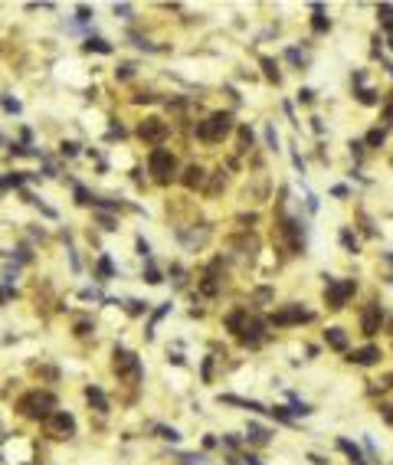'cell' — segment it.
Instances as JSON below:
<instances>
[{"label":"cell","instance_id":"cell-1","mask_svg":"<svg viewBox=\"0 0 393 465\" xmlns=\"http://www.w3.org/2000/svg\"><path fill=\"white\" fill-rule=\"evenodd\" d=\"M229 131H233V115H229V111H216V115H210L206 121L196 125V138H200V141H210V144L223 141Z\"/></svg>","mask_w":393,"mask_h":465},{"label":"cell","instance_id":"cell-2","mask_svg":"<svg viewBox=\"0 0 393 465\" xmlns=\"http://www.w3.org/2000/svg\"><path fill=\"white\" fill-rule=\"evenodd\" d=\"M148 167H151V174H154L161 184H167L171 181V174H174V167H177V161H174V154L167 148H154L151 151V158H148Z\"/></svg>","mask_w":393,"mask_h":465},{"label":"cell","instance_id":"cell-3","mask_svg":"<svg viewBox=\"0 0 393 465\" xmlns=\"http://www.w3.org/2000/svg\"><path fill=\"white\" fill-rule=\"evenodd\" d=\"M357 292V285H354V279H344V282H334V279H328V288H324V301H328V308H344L347 298Z\"/></svg>","mask_w":393,"mask_h":465},{"label":"cell","instance_id":"cell-4","mask_svg":"<svg viewBox=\"0 0 393 465\" xmlns=\"http://www.w3.org/2000/svg\"><path fill=\"white\" fill-rule=\"evenodd\" d=\"M49 406H53V396L49 393H30V396L20 400V410H23L26 416H33V419H46Z\"/></svg>","mask_w":393,"mask_h":465},{"label":"cell","instance_id":"cell-5","mask_svg":"<svg viewBox=\"0 0 393 465\" xmlns=\"http://www.w3.org/2000/svg\"><path fill=\"white\" fill-rule=\"evenodd\" d=\"M115 373H118V377L131 373V377L138 380V377H141V364H138V357H134L131 351H125V347H115Z\"/></svg>","mask_w":393,"mask_h":465},{"label":"cell","instance_id":"cell-6","mask_svg":"<svg viewBox=\"0 0 393 465\" xmlns=\"http://www.w3.org/2000/svg\"><path fill=\"white\" fill-rule=\"evenodd\" d=\"M308 318H311V311H305L301 305H289V308H282V311L272 315V324L275 328H285V324H298V321H308Z\"/></svg>","mask_w":393,"mask_h":465},{"label":"cell","instance_id":"cell-7","mask_svg":"<svg viewBox=\"0 0 393 465\" xmlns=\"http://www.w3.org/2000/svg\"><path fill=\"white\" fill-rule=\"evenodd\" d=\"M138 134H141L144 141L161 144V141L167 138V121H161V118H144V121H141V128H138Z\"/></svg>","mask_w":393,"mask_h":465},{"label":"cell","instance_id":"cell-8","mask_svg":"<svg viewBox=\"0 0 393 465\" xmlns=\"http://www.w3.org/2000/svg\"><path fill=\"white\" fill-rule=\"evenodd\" d=\"M49 433H53L56 439H69V436L76 433V419H72L69 413H53V416H49Z\"/></svg>","mask_w":393,"mask_h":465},{"label":"cell","instance_id":"cell-9","mask_svg":"<svg viewBox=\"0 0 393 465\" xmlns=\"http://www.w3.org/2000/svg\"><path fill=\"white\" fill-rule=\"evenodd\" d=\"M282 233L285 239H289V249L292 253H305V233H301V226L295 220H285L282 223Z\"/></svg>","mask_w":393,"mask_h":465},{"label":"cell","instance_id":"cell-10","mask_svg":"<svg viewBox=\"0 0 393 465\" xmlns=\"http://www.w3.org/2000/svg\"><path fill=\"white\" fill-rule=\"evenodd\" d=\"M380 321H384V311H380V305H370L367 311H364V318H361V331L367 334V338H374V334L380 331Z\"/></svg>","mask_w":393,"mask_h":465},{"label":"cell","instance_id":"cell-11","mask_svg":"<svg viewBox=\"0 0 393 465\" xmlns=\"http://www.w3.org/2000/svg\"><path fill=\"white\" fill-rule=\"evenodd\" d=\"M347 361H351V364H361V367H370V364L380 361V347L377 344H367V347H361V351H351Z\"/></svg>","mask_w":393,"mask_h":465},{"label":"cell","instance_id":"cell-12","mask_svg":"<svg viewBox=\"0 0 393 465\" xmlns=\"http://www.w3.org/2000/svg\"><path fill=\"white\" fill-rule=\"evenodd\" d=\"M239 338H243V344H259V341L266 338V324L252 318V321L243 324V334H239Z\"/></svg>","mask_w":393,"mask_h":465},{"label":"cell","instance_id":"cell-13","mask_svg":"<svg viewBox=\"0 0 393 465\" xmlns=\"http://www.w3.org/2000/svg\"><path fill=\"white\" fill-rule=\"evenodd\" d=\"M203 181H206V171L203 167H187V171H184V187L187 190H196V187H203Z\"/></svg>","mask_w":393,"mask_h":465},{"label":"cell","instance_id":"cell-14","mask_svg":"<svg viewBox=\"0 0 393 465\" xmlns=\"http://www.w3.org/2000/svg\"><path fill=\"white\" fill-rule=\"evenodd\" d=\"M324 341H328V347H334V351H344L347 347L344 328H328V331H324Z\"/></svg>","mask_w":393,"mask_h":465},{"label":"cell","instance_id":"cell-15","mask_svg":"<svg viewBox=\"0 0 393 465\" xmlns=\"http://www.w3.org/2000/svg\"><path fill=\"white\" fill-rule=\"evenodd\" d=\"M311 10H314V16H311V30H314V33H328V30H331V20L324 16L321 3H311Z\"/></svg>","mask_w":393,"mask_h":465},{"label":"cell","instance_id":"cell-16","mask_svg":"<svg viewBox=\"0 0 393 465\" xmlns=\"http://www.w3.org/2000/svg\"><path fill=\"white\" fill-rule=\"evenodd\" d=\"M246 439L256 442V446H266V442H269V429H262L259 423H249V429H246Z\"/></svg>","mask_w":393,"mask_h":465},{"label":"cell","instance_id":"cell-17","mask_svg":"<svg viewBox=\"0 0 393 465\" xmlns=\"http://www.w3.org/2000/svg\"><path fill=\"white\" fill-rule=\"evenodd\" d=\"M86 396H89V403H95V410L108 413V400H105V393L98 390V386H89V390H86Z\"/></svg>","mask_w":393,"mask_h":465},{"label":"cell","instance_id":"cell-18","mask_svg":"<svg viewBox=\"0 0 393 465\" xmlns=\"http://www.w3.org/2000/svg\"><path fill=\"white\" fill-rule=\"evenodd\" d=\"M86 49H89V53H92V49H95V53H111V43H105L102 36H89Z\"/></svg>","mask_w":393,"mask_h":465},{"label":"cell","instance_id":"cell-19","mask_svg":"<svg viewBox=\"0 0 393 465\" xmlns=\"http://www.w3.org/2000/svg\"><path fill=\"white\" fill-rule=\"evenodd\" d=\"M246 321H249V318H246V311H233V315L226 318V328H229V331H243Z\"/></svg>","mask_w":393,"mask_h":465},{"label":"cell","instance_id":"cell-20","mask_svg":"<svg viewBox=\"0 0 393 465\" xmlns=\"http://www.w3.org/2000/svg\"><path fill=\"white\" fill-rule=\"evenodd\" d=\"M111 276H115V266H111L108 256H102V259H98V279H102V282H108Z\"/></svg>","mask_w":393,"mask_h":465},{"label":"cell","instance_id":"cell-21","mask_svg":"<svg viewBox=\"0 0 393 465\" xmlns=\"http://www.w3.org/2000/svg\"><path fill=\"white\" fill-rule=\"evenodd\" d=\"M341 246H344L347 253H357L361 246H357V236H354L351 229H341Z\"/></svg>","mask_w":393,"mask_h":465},{"label":"cell","instance_id":"cell-22","mask_svg":"<svg viewBox=\"0 0 393 465\" xmlns=\"http://www.w3.org/2000/svg\"><path fill=\"white\" fill-rule=\"evenodd\" d=\"M259 63H262V69H266V76H269V79H272V82H279V79H282V76H279V66H275V59H269V56H262Z\"/></svg>","mask_w":393,"mask_h":465},{"label":"cell","instance_id":"cell-23","mask_svg":"<svg viewBox=\"0 0 393 465\" xmlns=\"http://www.w3.org/2000/svg\"><path fill=\"white\" fill-rule=\"evenodd\" d=\"M384 138H387L384 128H374V131L367 134V144H370V148H380V144H384Z\"/></svg>","mask_w":393,"mask_h":465},{"label":"cell","instance_id":"cell-24","mask_svg":"<svg viewBox=\"0 0 393 465\" xmlns=\"http://www.w3.org/2000/svg\"><path fill=\"white\" fill-rule=\"evenodd\" d=\"M144 282H151V285H161V282H164V279H161V272H157L151 262L144 266Z\"/></svg>","mask_w":393,"mask_h":465},{"label":"cell","instance_id":"cell-25","mask_svg":"<svg viewBox=\"0 0 393 465\" xmlns=\"http://www.w3.org/2000/svg\"><path fill=\"white\" fill-rule=\"evenodd\" d=\"M23 184V174H7L3 181H0V190H7V187H20Z\"/></svg>","mask_w":393,"mask_h":465},{"label":"cell","instance_id":"cell-26","mask_svg":"<svg viewBox=\"0 0 393 465\" xmlns=\"http://www.w3.org/2000/svg\"><path fill=\"white\" fill-rule=\"evenodd\" d=\"M134 69H138L134 63H121V66L115 69V76H118V79H131V76H134Z\"/></svg>","mask_w":393,"mask_h":465},{"label":"cell","instance_id":"cell-27","mask_svg":"<svg viewBox=\"0 0 393 465\" xmlns=\"http://www.w3.org/2000/svg\"><path fill=\"white\" fill-rule=\"evenodd\" d=\"M157 433H161V439H167V442H177V439H181V433L171 429V426H157Z\"/></svg>","mask_w":393,"mask_h":465},{"label":"cell","instance_id":"cell-28","mask_svg":"<svg viewBox=\"0 0 393 465\" xmlns=\"http://www.w3.org/2000/svg\"><path fill=\"white\" fill-rule=\"evenodd\" d=\"M246 148H252V131L249 128H239V151H246Z\"/></svg>","mask_w":393,"mask_h":465},{"label":"cell","instance_id":"cell-29","mask_svg":"<svg viewBox=\"0 0 393 465\" xmlns=\"http://www.w3.org/2000/svg\"><path fill=\"white\" fill-rule=\"evenodd\" d=\"M377 13H380V20H387V23L393 26V3H380Z\"/></svg>","mask_w":393,"mask_h":465},{"label":"cell","instance_id":"cell-30","mask_svg":"<svg viewBox=\"0 0 393 465\" xmlns=\"http://www.w3.org/2000/svg\"><path fill=\"white\" fill-rule=\"evenodd\" d=\"M128 311H131V315H144V311H148V301L131 298V301H128Z\"/></svg>","mask_w":393,"mask_h":465},{"label":"cell","instance_id":"cell-31","mask_svg":"<svg viewBox=\"0 0 393 465\" xmlns=\"http://www.w3.org/2000/svg\"><path fill=\"white\" fill-rule=\"evenodd\" d=\"M92 200H95V197L89 193L86 187H76V203H82V206H86V203H92Z\"/></svg>","mask_w":393,"mask_h":465},{"label":"cell","instance_id":"cell-32","mask_svg":"<svg viewBox=\"0 0 393 465\" xmlns=\"http://www.w3.org/2000/svg\"><path fill=\"white\" fill-rule=\"evenodd\" d=\"M269 413H272V416L279 419V423H292V413L285 410V406H275V410H269Z\"/></svg>","mask_w":393,"mask_h":465},{"label":"cell","instance_id":"cell-33","mask_svg":"<svg viewBox=\"0 0 393 465\" xmlns=\"http://www.w3.org/2000/svg\"><path fill=\"white\" fill-rule=\"evenodd\" d=\"M59 151H63L66 158H76V154H79V144L76 141H63V144H59Z\"/></svg>","mask_w":393,"mask_h":465},{"label":"cell","instance_id":"cell-34","mask_svg":"<svg viewBox=\"0 0 393 465\" xmlns=\"http://www.w3.org/2000/svg\"><path fill=\"white\" fill-rule=\"evenodd\" d=\"M292 413H295V416H308V413H311V406H308V403L292 400Z\"/></svg>","mask_w":393,"mask_h":465},{"label":"cell","instance_id":"cell-35","mask_svg":"<svg viewBox=\"0 0 393 465\" xmlns=\"http://www.w3.org/2000/svg\"><path fill=\"white\" fill-rule=\"evenodd\" d=\"M266 141H269V148H272V151L279 148V134H275V128H272V125L266 128Z\"/></svg>","mask_w":393,"mask_h":465},{"label":"cell","instance_id":"cell-36","mask_svg":"<svg viewBox=\"0 0 393 465\" xmlns=\"http://www.w3.org/2000/svg\"><path fill=\"white\" fill-rule=\"evenodd\" d=\"M167 311H171V301H167V305H161V308H157V311H154V318H151V328H154V324L161 321V318H164Z\"/></svg>","mask_w":393,"mask_h":465},{"label":"cell","instance_id":"cell-37","mask_svg":"<svg viewBox=\"0 0 393 465\" xmlns=\"http://www.w3.org/2000/svg\"><path fill=\"white\" fill-rule=\"evenodd\" d=\"M285 56H289V63H295V66H305V56H301L298 49H289Z\"/></svg>","mask_w":393,"mask_h":465},{"label":"cell","instance_id":"cell-38","mask_svg":"<svg viewBox=\"0 0 393 465\" xmlns=\"http://www.w3.org/2000/svg\"><path fill=\"white\" fill-rule=\"evenodd\" d=\"M361 102L364 105H374V102H377V92H374V89H364V92H361Z\"/></svg>","mask_w":393,"mask_h":465},{"label":"cell","instance_id":"cell-39","mask_svg":"<svg viewBox=\"0 0 393 465\" xmlns=\"http://www.w3.org/2000/svg\"><path fill=\"white\" fill-rule=\"evenodd\" d=\"M298 102L301 105H311L314 102V92H311V89H301V92H298Z\"/></svg>","mask_w":393,"mask_h":465},{"label":"cell","instance_id":"cell-40","mask_svg":"<svg viewBox=\"0 0 393 465\" xmlns=\"http://www.w3.org/2000/svg\"><path fill=\"white\" fill-rule=\"evenodd\" d=\"M138 256L151 259V246H148V239H138Z\"/></svg>","mask_w":393,"mask_h":465},{"label":"cell","instance_id":"cell-41","mask_svg":"<svg viewBox=\"0 0 393 465\" xmlns=\"http://www.w3.org/2000/svg\"><path fill=\"white\" fill-rule=\"evenodd\" d=\"M181 462H184V465H200V462H203V456H187V452H184Z\"/></svg>","mask_w":393,"mask_h":465},{"label":"cell","instance_id":"cell-42","mask_svg":"<svg viewBox=\"0 0 393 465\" xmlns=\"http://www.w3.org/2000/svg\"><path fill=\"white\" fill-rule=\"evenodd\" d=\"M89 16H92V10H89V7H79L76 10V20H79V23H86Z\"/></svg>","mask_w":393,"mask_h":465},{"label":"cell","instance_id":"cell-43","mask_svg":"<svg viewBox=\"0 0 393 465\" xmlns=\"http://www.w3.org/2000/svg\"><path fill=\"white\" fill-rule=\"evenodd\" d=\"M3 108H7V111H13V115H16V111H20V102H13V98H3Z\"/></svg>","mask_w":393,"mask_h":465},{"label":"cell","instance_id":"cell-44","mask_svg":"<svg viewBox=\"0 0 393 465\" xmlns=\"http://www.w3.org/2000/svg\"><path fill=\"white\" fill-rule=\"evenodd\" d=\"M16 259H20V262H30V249H26V246H20V249H16Z\"/></svg>","mask_w":393,"mask_h":465},{"label":"cell","instance_id":"cell-45","mask_svg":"<svg viewBox=\"0 0 393 465\" xmlns=\"http://www.w3.org/2000/svg\"><path fill=\"white\" fill-rule=\"evenodd\" d=\"M351 154H354V158H361V154H364V144L361 141H351Z\"/></svg>","mask_w":393,"mask_h":465},{"label":"cell","instance_id":"cell-46","mask_svg":"<svg viewBox=\"0 0 393 465\" xmlns=\"http://www.w3.org/2000/svg\"><path fill=\"white\" fill-rule=\"evenodd\" d=\"M98 220H102V226H105V229H118V223L111 220V216H98Z\"/></svg>","mask_w":393,"mask_h":465},{"label":"cell","instance_id":"cell-47","mask_svg":"<svg viewBox=\"0 0 393 465\" xmlns=\"http://www.w3.org/2000/svg\"><path fill=\"white\" fill-rule=\"evenodd\" d=\"M115 13H121V16H128V13H131V7H128V3H115Z\"/></svg>","mask_w":393,"mask_h":465},{"label":"cell","instance_id":"cell-48","mask_svg":"<svg viewBox=\"0 0 393 465\" xmlns=\"http://www.w3.org/2000/svg\"><path fill=\"white\" fill-rule=\"evenodd\" d=\"M311 128H314V134H324V125H321V118H311Z\"/></svg>","mask_w":393,"mask_h":465},{"label":"cell","instance_id":"cell-49","mask_svg":"<svg viewBox=\"0 0 393 465\" xmlns=\"http://www.w3.org/2000/svg\"><path fill=\"white\" fill-rule=\"evenodd\" d=\"M384 121H387V125H393V102L387 105V111H384Z\"/></svg>","mask_w":393,"mask_h":465},{"label":"cell","instance_id":"cell-50","mask_svg":"<svg viewBox=\"0 0 393 465\" xmlns=\"http://www.w3.org/2000/svg\"><path fill=\"white\" fill-rule=\"evenodd\" d=\"M10 295H13V292H10V288H7V285H0V305H3V301H7V298H10Z\"/></svg>","mask_w":393,"mask_h":465},{"label":"cell","instance_id":"cell-51","mask_svg":"<svg viewBox=\"0 0 393 465\" xmlns=\"http://www.w3.org/2000/svg\"><path fill=\"white\" fill-rule=\"evenodd\" d=\"M331 193H334V197H347V187H344V184H338V187L331 190Z\"/></svg>","mask_w":393,"mask_h":465},{"label":"cell","instance_id":"cell-52","mask_svg":"<svg viewBox=\"0 0 393 465\" xmlns=\"http://www.w3.org/2000/svg\"><path fill=\"white\" fill-rule=\"evenodd\" d=\"M229 446V449H239V439H236V436H226V439H223Z\"/></svg>","mask_w":393,"mask_h":465},{"label":"cell","instance_id":"cell-53","mask_svg":"<svg viewBox=\"0 0 393 465\" xmlns=\"http://www.w3.org/2000/svg\"><path fill=\"white\" fill-rule=\"evenodd\" d=\"M384 419H387V423L393 426V406H387V410H384Z\"/></svg>","mask_w":393,"mask_h":465},{"label":"cell","instance_id":"cell-54","mask_svg":"<svg viewBox=\"0 0 393 465\" xmlns=\"http://www.w3.org/2000/svg\"><path fill=\"white\" fill-rule=\"evenodd\" d=\"M243 462H246V465H262V462H259V459H256V456H246Z\"/></svg>","mask_w":393,"mask_h":465}]
</instances>
